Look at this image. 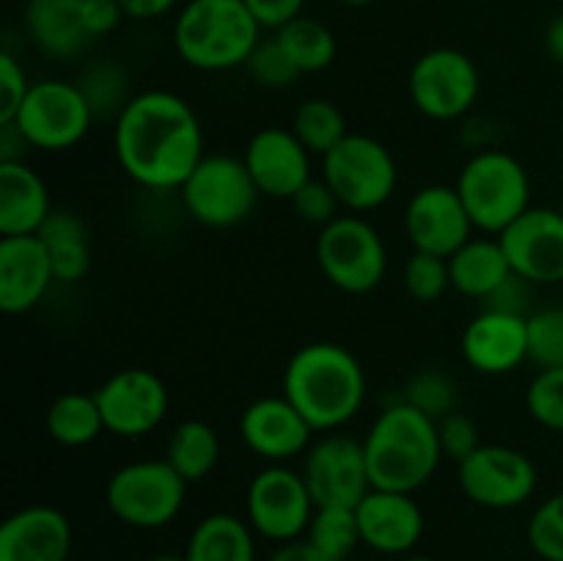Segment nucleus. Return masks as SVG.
<instances>
[{
    "mask_svg": "<svg viewBox=\"0 0 563 561\" xmlns=\"http://www.w3.org/2000/svg\"><path fill=\"white\" fill-rule=\"evenodd\" d=\"M113 152L121 170L146 190H179L203 154V127L179 94L141 91L113 124Z\"/></svg>",
    "mask_w": 563,
    "mask_h": 561,
    "instance_id": "nucleus-1",
    "label": "nucleus"
},
{
    "mask_svg": "<svg viewBox=\"0 0 563 561\" xmlns=\"http://www.w3.org/2000/svg\"><path fill=\"white\" fill-rule=\"evenodd\" d=\"M284 396L313 432H339L366 405V372L346 346L311 341L286 363Z\"/></svg>",
    "mask_w": 563,
    "mask_h": 561,
    "instance_id": "nucleus-2",
    "label": "nucleus"
},
{
    "mask_svg": "<svg viewBox=\"0 0 563 561\" xmlns=\"http://www.w3.org/2000/svg\"><path fill=\"white\" fill-rule=\"evenodd\" d=\"M368 479L374 490L418 493L438 473L440 435L438 421L423 416L405 399L385 405L363 438Z\"/></svg>",
    "mask_w": 563,
    "mask_h": 561,
    "instance_id": "nucleus-3",
    "label": "nucleus"
},
{
    "mask_svg": "<svg viewBox=\"0 0 563 561\" xmlns=\"http://www.w3.org/2000/svg\"><path fill=\"white\" fill-rule=\"evenodd\" d=\"M262 25L245 0H187L174 22L176 55L198 72H229L245 66Z\"/></svg>",
    "mask_w": 563,
    "mask_h": 561,
    "instance_id": "nucleus-4",
    "label": "nucleus"
},
{
    "mask_svg": "<svg viewBox=\"0 0 563 561\" xmlns=\"http://www.w3.org/2000/svg\"><path fill=\"white\" fill-rule=\"evenodd\" d=\"M456 193L473 226L498 237L531 209V176L515 154L504 148H478L460 170Z\"/></svg>",
    "mask_w": 563,
    "mask_h": 561,
    "instance_id": "nucleus-5",
    "label": "nucleus"
},
{
    "mask_svg": "<svg viewBox=\"0 0 563 561\" xmlns=\"http://www.w3.org/2000/svg\"><path fill=\"white\" fill-rule=\"evenodd\" d=\"M322 179L350 212L363 215L385 207L399 185V165L383 141L350 132L322 157Z\"/></svg>",
    "mask_w": 563,
    "mask_h": 561,
    "instance_id": "nucleus-6",
    "label": "nucleus"
},
{
    "mask_svg": "<svg viewBox=\"0 0 563 561\" xmlns=\"http://www.w3.org/2000/svg\"><path fill=\"white\" fill-rule=\"evenodd\" d=\"M187 482L168 460H137L119 468L104 487V501L115 520L141 531L165 528L181 515Z\"/></svg>",
    "mask_w": 563,
    "mask_h": 561,
    "instance_id": "nucleus-7",
    "label": "nucleus"
},
{
    "mask_svg": "<svg viewBox=\"0 0 563 561\" xmlns=\"http://www.w3.org/2000/svg\"><path fill=\"white\" fill-rule=\"evenodd\" d=\"M317 264L335 289L368 295L388 273V248L363 215H339L319 229Z\"/></svg>",
    "mask_w": 563,
    "mask_h": 561,
    "instance_id": "nucleus-8",
    "label": "nucleus"
},
{
    "mask_svg": "<svg viewBox=\"0 0 563 561\" xmlns=\"http://www.w3.org/2000/svg\"><path fill=\"white\" fill-rule=\"evenodd\" d=\"M181 207L207 229H234L245 223L258 204V187L245 160L207 154L179 187Z\"/></svg>",
    "mask_w": 563,
    "mask_h": 561,
    "instance_id": "nucleus-9",
    "label": "nucleus"
},
{
    "mask_svg": "<svg viewBox=\"0 0 563 561\" xmlns=\"http://www.w3.org/2000/svg\"><path fill=\"white\" fill-rule=\"evenodd\" d=\"M317 512L302 473L291 471L284 462H269L247 484L245 520L267 542L286 544L306 537L311 517Z\"/></svg>",
    "mask_w": 563,
    "mask_h": 561,
    "instance_id": "nucleus-10",
    "label": "nucleus"
},
{
    "mask_svg": "<svg viewBox=\"0 0 563 561\" xmlns=\"http://www.w3.org/2000/svg\"><path fill=\"white\" fill-rule=\"evenodd\" d=\"M407 94L418 113L432 121L465 119L482 94L476 61L456 47H434L412 64Z\"/></svg>",
    "mask_w": 563,
    "mask_h": 561,
    "instance_id": "nucleus-11",
    "label": "nucleus"
},
{
    "mask_svg": "<svg viewBox=\"0 0 563 561\" xmlns=\"http://www.w3.org/2000/svg\"><path fill=\"white\" fill-rule=\"evenodd\" d=\"M11 124L22 132L27 146L66 152L88 135L93 113L77 82L42 80L33 82Z\"/></svg>",
    "mask_w": 563,
    "mask_h": 561,
    "instance_id": "nucleus-12",
    "label": "nucleus"
},
{
    "mask_svg": "<svg viewBox=\"0 0 563 561\" xmlns=\"http://www.w3.org/2000/svg\"><path fill=\"white\" fill-rule=\"evenodd\" d=\"M456 482L467 501L484 509H517L533 498L539 484L537 465L520 449L484 443L456 465Z\"/></svg>",
    "mask_w": 563,
    "mask_h": 561,
    "instance_id": "nucleus-13",
    "label": "nucleus"
},
{
    "mask_svg": "<svg viewBox=\"0 0 563 561\" xmlns=\"http://www.w3.org/2000/svg\"><path fill=\"white\" fill-rule=\"evenodd\" d=\"M302 479L317 506H352L355 509L372 490L363 440L328 432L311 443L302 460Z\"/></svg>",
    "mask_w": 563,
    "mask_h": 561,
    "instance_id": "nucleus-14",
    "label": "nucleus"
},
{
    "mask_svg": "<svg viewBox=\"0 0 563 561\" xmlns=\"http://www.w3.org/2000/svg\"><path fill=\"white\" fill-rule=\"evenodd\" d=\"M104 429L119 438H143L165 421L170 407L168 388L143 366L121 369L93 391Z\"/></svg>",
    "mask_w": 563,
    "mask_h": 561,
    "instance_id": "nucleus-15",
    "label": "nucleus"
},
{
    "mask_svg": "<svg viewBox=\"0 0 563 561\" xmlns=\"http://www.w3.org/2000/svg\"><path fill=\"white\" fill-rule=\"evenodd\" d=\"M498 240L515 275L528 284L563 280V215L559 209L531 207Z\"/></svg>",
    "mask_w": 563,
    "mask_h": 561,
    "instance_id": "nucleus-16",
    "label": "nucleus"
},
{
    "mask_svg": "<svg viewBox=\"0 0 563 561\" xmlns=\"http://www.w3.org/2000/svg\"><path fill=\"white\" fill-rule=\"evenodd\" d=\"M473 220L456 187H421L407 201L405 231L412 251L451 258L467 240H473Z\"/></svg>",
    "mask_w": 563,
    "mask_h": 561,
    "instance_id": "nucleus-17",
    "label": "nucleus"
},
{
    "mask_svg": "<svg viewBox=\"0 0 563 561\" xmlns=\"http://www.w3.org/2000/svg\"><path fill=\"white\" fill-rule=\"evenodd\" d=\"M245 165L258 193L267 198H295L311 179V152L286 127H264L247 141Z\"/></svg>",
    "mask_w": 563,
    "mask_h": 561,
    "instance_id": "nucleus-18",
    "label": "nucleus"
},
{
    "mask_svg": "<svg viewBox=\"0 0 563 561\" xmlns=\"http://www.w3.org/2000/svg\"><path fill=\"white\" fill-rule=\"evenodd\" d=\"M361 542L383 556H410L423 537V512L410 493L368 490L355 506Z\"/></svg>",
    "mask_w": 563,
    "mask_h": 561,
    "instance_id": "nucleus-19",
    "label": "nucleus"
},
{
    "mask_svg": "<svg viewBox=\"0 0 563 561\" xmlns=\"http://www.w3.org/2000/svg\"><path fill=\"white\" fill-rule=\"evenodd\" d=\"M462 358L478 374H509L528 361V317L484 308L462 333Z\"/></svg>",
    "mask_w": 563,
    "mask_h": 561,
    "instance_id": "nucleus-20",
    "label": "nucleus"
},
{
    "mask_svg": "<svg viewBox=\"0 0 563 561\" xmlns=\"http://www.w3.org/2000/svg\"><path fill=\"white\" fill-rule=\"evenodd\" d=\"M240 435L247 449L262 460L286 462L311 449L313 429L280 394L251 402L240 418Z\"/></svg>",
    "mask_w": 563,
    "mask_h": 561,
    "instance_id": "nucleus-21",
    "label": "nucleus"
},
{
    "mask_svg": "<svg viewBox=\"0 0 563 561\" xmlns=\"http://www.w3.org/2000/svg\"><path fill=\"white\" fill-rule=\"evenodd\" d=\"M53 284L49 253L36 234L0 240V311L9 317L27 314Z\"/></svg>",
    "mask_w": 563,
    "mask_h": 561,
    "instance_id": "nucleus-22",
    "label": "nucleus"
},
{
    "mask_svg": "<svg viewBox=\"0 0 563 561\" xmlns=\"http://www.w3.org/2000/svg\"><path fill=\"white\" fill-rule=\"evenodd\" d=\"M71 522L60 509L31 504L0 526V561H69Z\"/></svg>",
    "mask_w": 563,
    "mask_h": 561,
    "instance_id": "nucleus-23",
    "label": "nucleus"
},
{
    "mask_svg": "<svg viewBox=\"0 0 563 561\" xmlns=\"http://www.w3.org/2000/svg\"><path fill=\"white\" fill-rule=\"evenodd\" d=\"M47 182L27 163H0V234H38L53 212Z\"/></svg>",
    "mask_w": 563,
    "mask_h": 561,
    "instance_id": "nucleus-24",
    "label": "nucleus"
},
{
    "mask_svg": "<svg viewBox=\"0 0 563 561\" xmlns=\"http://www.w3.org/2000/svg\"><path fill=\"white\" fill-rule=\"evenodd\" d=\"M25 31L53 58H75L93 42L82 22V0H25Z\"/></svg>",
    "mask_w": 563,
    "mask_h": 561,
    "instance_id": "nucleus-25",
    "label": "nucleus"
},
{
    "mask_svg": "<svg viewBox=\"0 0 563 561\" xmlns=\"http://www.w3.org/2000/svg\"><path fill=\"white\" fill-rule=\"evenodd\" d=\"M451 289L487 302L500 284L515 275L498 237H473L449 258Z\"/></svg>",
    "mask_w": 563,
    "mask_h": 561,
    "instance_id": "nucleus-26",
    "label": "nucleus"
},
{
    "mask_svg": "<svg viewBox=\"0 0 563 561\" xmlns=\"http://www.w3.org/2000/svg\"><path fill=\"white\" fill-rule=\"evenodd\" d=\"M58 284H77L91 270V237L86 220L71 209H53L38 229Z\"/></svg>",
    "mask_w": 563,
    "mask_h": 561,
    "instance_id": "nucleus-27",
    "label": "nucleus"
},
{
    "mask_svg": "<svg viewBox=\"0 0 563 561\" xmlns=\"http://www.w3.org/2000/svg\"><path fill=\"white\" fill-rule=\"evenodd\" d=\"M187 561H258L256 531L231 512H212L187 537Z\"/></svg>",
    "mask_w": 563,
    "mask_h": 561,
    "instance_id": "nucleus-28",
    "label": "nucleus"
},
{
    "mask_svg": "<svg viewBox=\"0 0 563 561\" xmlns=\"http://www.w3.org/2000/svg\"><path fill=\"white\" fill-rule=\"evenodd\" d=\"M44 424H47L49 438L66 449H80V446L93 443L104 432V418L97 396L82 394V391L60 394L49 405Z\"/></svg>",
    "mask_w": 563,
    "mask_h": 561,
    "instance_id": "nucleus-29",
    "label": "nucleus"
},
{
    "mask_svg": "<svg viewBox=\"0 0 563 561\" xmlns=\"http://www.w3.org/2000/svg\"><path fill=\"white\" fill-rule=\"evenodd\" d=\"M165 460L187 484L201 482L214 471L220 460V438L214 427L201 418H187L170 432Z\"/></svg>",
    "mask_w": 563,
    "mask_h": 561,
    "instance_id": "nucleus-30",
    "label": "nucleus"
},
{
    "mask_svg": "<svg viewBox=\"0 0 563 561\" xmlns=\"http://www.w3.org/2000/svg\"><path fill=\"white\" fill-rule=\"evenodd\" d=\"M275 38L289 53V58L295 61L302 75H317V72L330 69L335 53H339L335 33L322 20H313V16L306 14L286 22L280 31H275Z\"/></svg>",
    "mask_w": 563,
    "mask_h": 561,
    "instance_id": "nucleus-31",
    "label": "nucleus"
},
{
    "mask_svg": "<svg viewBox=\"0 0 563 561\" xmlns=\"http://www.w3.org/2000/svg\"><path fill=\"white\" fill-rule=\"evenodd\" d=\"M291 132L300 138V143L308 152L319 154V157H324L330 148H335L346 135H350L346 119L344 113H341L339 105L322 97L306 99V102L295 110Z\"/></svg>",
    "mask_w": 563,
    "mask_h": 561,
    "instance_id": "nucleus-32",
    "label": "nucleus"
},
{
    "mask_svg": "<svg viewBox=\"0 0 563 561\" xmlns=\"http://www.w3.org/2000/svg\"><path fill=\"white\" fill-rule=\"evenodd\" d=\"M302 539L333 561H346L363 544L352 506H317Z\"/></svg>",
    "mask_w": 563,
    "mask_h": 561,
    "instance_id": "nucleus-33",
    "label": "nucleus"
},
{
    "mask_svg": "<svg viewBox=\"0 0 563 561\" xmlns=\"http://www.w3.org/2000/svg\"><path fill=\"white\" fill-rule=\"evenodd\" d=\"M77 86H80L86 102L91 105L93 119H108V116L119 119L121 110L135 97V94H130L126 72L113 61H97L88 69H82Z\"/></svg>",
    "mask_w": 563,
    "mask_h": 561,
    "instance_id": "nucleus-34",
    "label": "nucleus"
},
{
    "mask_svg": "<svg viewBox=\"0 0 563 561\" xmlns=\"http://www.w3.org/2000/svg\"><path fill=\"white\" fill-rule=\"evenodd\" d=\"M401 399L432 421H443L445 416L460 410V388L440 369H423V372L412 374Z\"/></svg>",
    "mask_w": 563,
    "mask_h": 561,
    "instance_id": "nucleus-35",
    "label": "nucleus"
},
{
    "mask_svg": "<svg viewBox=\"0 0 563 561\" xmlns=\"http://www.w3.org/2000/svg\"><path fill=\"white\" fill-rule=\"evenodd\" d=\"M528 361L539 369H563V306L528 314Z\"/></svg>",
    "mask_w": 563,
    "mask_h": 561,
    "instance_id": "nucleus-36",
    "label": "nucleus"
},
{
    "mask_svg": "<svg viewBox=\"0 0 563 561\" xmlns=\"http://www.w3.org/2000/svg\"><path fill=\"white\" fill-rule=\"evenodd\" d=\"M401 280H405L407 295L416 302H438L451 289L449 258L412 251V256L405 262Z\"/></svg>",
    "mask_w": 563,
    "mask_h": 561,
    "instance_id": "nucleus-37",
    "label": "nucleus"
},
{
    "mask_svg": "<svg viewBox=\"0 0 563 561\" xmlns=\"http://www.w3.org/2000/svg\"><path fill=\"white\" fill-rule=\"evenodd\" d=\"M528 544L542 561H563V490L533 509Z\"/></svg>",
    "mask_w": 563,
    "mask_h": 561,
    "instance_id": "nucleus-38",
    "label": "nucleus"
},
{
    "mask_svg": "<svg viewBox=\"0 0 563 561\" xmlns=\"http://www.w3.org/2000/svg\"><path fill=\"white\" fill-rule=\"evenodd\" d=\"M526 407L533 421L563 435V369H539L528 385Z\"/></svg>",
    "mask_w": 563,
    "mask_h": 561,
    "instance_id": "nucleus-39",
    "label": "nucleus"
},
{
    "mask_svg": "<svg viewBox=\"0 0 563 561\" xmlns=\"http://www.w3.org/2000/svg\"><path fill=\"white\" fill-rule=\"evenodd\" d=\"M245 66L258 86L275 88V91H278V88L295 86L297 77L302 75L275 36L262 38V42L256 44V50L251 53V58H247Z\"/></svg>",
    "mask_w": 563,
    "mask_h": 561,
    "instance_id": "nucleus-40",
    "label": "nucleus"
},
{
    "mask_svg": "<svg viewBox=\"0 0 563 561\" xmlns=\"http://www.w3.org/2000/svg\"><path fill=\"white\" fill-rule=\"evenodd\" d=\"M438 435H440V449H443V457L454 460L456 465L484 446L482 432H478V424L473 421L471 416H465L462 410L451 413V416H445L443 421H438Z\"/></svg>",
    "mask_w": 563,
    "mask_h": 561,
    "instance_id": "nucleus-41",
    "label": "nucleus"
},
{
    "mask_svg": "<svg viewBox=\"0 0 563 561\" xmlns=\"http://www.w3.org/2000/svg\"><path fill=\"white\" fill-rule=\"evenodd\" d=\"M291 204H295V212L300 215V220H306V223L311 226H319V229L328 226L330 220L339 218V209H341V201L335 198V193L330 190L328 182L313 179V176L295 193Z\"/></svg>",
    "mask_w": 563,
    "mask_h": 561,
    "instance_id": "nucleus-42",
    "label": "nucleus"
},
{
    "mask_svg": "<svg viewBox=\"0 0 563 561\" xmlns=\"http://www.w3.org/2000/svg\"><path fill=\"white\" fill-rule=\"evenodd\" d=\"M31 86L33 82H27L20 61L9 50H3L0 53V124H11L16 119Z\"/></svg>",
    "mask_w": 563,
    "mask_h": 561,
    "instance_id": "nucleus-43",
    "label": "nucleus"
},
{
    "mask_svg": "<svg viewBox=\"0 0 563 561\" xmlns=\"http://www.w3.org/2000/svg\"><path fill=\"white\" fill-rule=\"evenodd\" d=\"M245 6L251 9V14L256 16V22L269 31H280L286 22L297 20L306 9V0H245Z\"/></svg>",
    "mask_w": 563,
    "mask_h": 561,
    "instance_id": "nucleus-44",
    "label": "nucleus"
},
{
    "mask_svg": "<svg viewBox=\"0 0 563 561\" xmlns=\"http://www.w3.org/2000/svg\"><path fill=\"white\" fill-rule=\"evenodd\" d=\"M124 9L119 0H82V22L91 38L108 36L124 20Z\"/></svg>",
    "mask_w": 563,
    "mask_h": 561,
    "instance_id": "nucleus-45",
    "label": "nucleus"
},
{
    "mask_svg": "<svg viewBox=\"0 0 563 561\" xmlns=\"http://www.w3.org/2000/svg\"><path fill=\"white\" fill-rule=\"evenodd\" d=\"M531 286L526 278L520 275H511L506 284H500L498 289L493 292L484 308H495V311H506V314H520V317H528L526 306H528V297H531Z\"/></svg>",
    "mask_w": 563,
    "mask_h": 561,
    "instance_id": "nucleus-46",
    "label": "nucleus"
},
{
    "mask_svg": "<svg viewBox=\"0 0 563 561\" xmlns=\"http://www.w3.org/2000/svg\"><path fill=\"white\" fill-rule=\"evenodd\" d=\"M119 3L130 20L146 22V20H157V16L174 11L181 0H119Z\"/></svg>",
    "mask_w": 563,
    "mask_h": 561,
    "instance_id": "nucleus-47",
    "label": "nucleus"
},
{
    "mask_svg": "<svg viewBox=\"0 0 563 561\" xmlns=\"http://www.w3.org/2000/svg\"><path fill=\"white\" fill-rule=\"evenodd\" d=\"M267 561H333V559L319 553V550L313 548V544H308L306 539H297V542L278 544V548L269 553Z\"/></svg>",
    "mask_w": 563,
    "mask_h": 561,
    "instance_id": "nucleus-48",
    "label": "nucleus"
},
{
    "mask_svg": "<svg viewBox=\"0 0 563 561\" xmlns=\"http://www.w3.org/2000/svg\"><path fill=\"white\" fill-rule=\"evenodd\" d=\"M27 141L14 124H0V163H22Z\"/></svg>",
    "mask_w": 563,
    "mask_h": 561,
    "instance_id": "nucleus-49",
    "label": "nucleus"
},
{
    "mask_svg": "<svg viewBox=\"0 0 563 561\" xmlns=\"http://www.w3.org/2000/svg\"><path fill=\"white\" fill-rule=\"evenodd\" d=\"M544 50H548L555 64L563 66V14L555 16L548 31H544Z\"/></svg>",
    "mask_w": 563,
    "mask_h": 561,
    "instance_id": "nucleus-50",
    "label": "nucleus"
},
{
    "mask_svg": "<svg viewBox=\"0 0 563 561\" xmlns=\"http://www.w3.org/2000/svg\"><path fill=\"white\" fill-rule=\"evenodd\" d=\"M148 561H187V559H185V553H157V556H152Z\"/></svg>",
    "mask_w": 563,
    "mask_h": 561,
    "instance_id": "nucleus-51",
    "label": "nucleus"
},
{
    "mask_svg": "<svg viewBox=\"0 0 563 561\" xmlns=\"http://www.w3.org/2000/svg\"><path fill=\"white\" fill-rule=\"evenodd\" d=\"M401 561H438V559H432V556H421V553H410V556H405V559Z\"/></svg>",
    "mask_w": 563,
    "mask_h": 561,
    "instance_id": "nucleus-52",
    "label": "nucleus"
},
{
    "mask_svg": "<svg viewBox=\"0 0 563 561\" xmlns=\"http://www.w3.org/2000/svg\"><path fill=\"white\" fill-rule=\"evenodd\" d=\"M339 3H344V6H372V3H377V0H339Z\"/></svg>",
    "mask_w": 563,
    "mask_h": 561,
    "instance_id": "nucleus-53",
    "label": "nucleus"
},
{
    "mask_svg": "<svg viewBox=\"0 0 563 561\" xmlns=\"http://www.w3.org/2000/svg\"><path fill=\"white\" fill-rule=\"evenodd\" d=\"M555 209H559V212L563 215V193H561V201H559V207H555Z\"/></svg>",
    "mask_w": 563,
    "mask_h": 561,
    "instance_id": "nucleus-54",
    "label": "nucleus"
}]
</instances>
